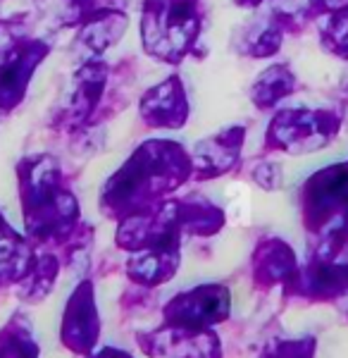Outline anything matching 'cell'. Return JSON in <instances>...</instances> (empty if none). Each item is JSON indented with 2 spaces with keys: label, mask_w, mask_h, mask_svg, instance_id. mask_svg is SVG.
I'll use <instances>...</instances> for the list:
<instances>
[{
  "label": "cell",
  "mask_w": 348,
  "mask_h": 358,
  "mask_svg": "<svg viewBox=\"0 0 348 358\" xmlns=\"http://www.w3.org/2000/svg\"><path fill=\"white\" fill-rule=\"evenodd\" d=\"M317 10H320V17L324 13H332V10H339V8H348V0H315Z\"/></svg>",
  "instance_id": "ba28073f"
},
{
  "label": "cell",
  "mask_w": 348,
  "mask_h": 358,
  "mask_svg": "<svg viewBox=\"0 0 348 358\" xmlns=\"http://www.w3.org/2000/svg\"><path fill=\"white\" fill-rule=\"evenodd\" d=\"M296 91V74L289 65H272L258 77L253 86V103L258 108H272L282 98Z\"/></svg>",
  "instance_id": "8992f818"
},
{
  "label": "cell",
  "mask_w": 348,
  "mask_h": 358,
  "mask_svg": "<svg viewBox=\"0 0 348 358\" xmlns=\"http://www.w3.org/2000/svg\"><path fill=\"white\" fill-rule=\"evenodd\" d=\"M305 217L320 236L348 234V163L324 167L303 189Z\"/></svg>",
  "instance_id": "6da1fadb"
},
{
  "label": "cell",
  "mask_w": 348,
  "mask_h": 358,
  "mask_svg": "<svg viewBox=\"0 0 348 358\" xmlns=\"http://www.w3.org/2000/svg\"><path fill=\"white\" fill-rule=\"evenodd\" d=\"M317 24L320 41L327 53H332L341 60H348V8L324 13Z\"/></svg>",
  "instance_id": "52a82bcc"
},
{
  "label": "cell",
  "mask_w": 348,
  "mask_h": 358,
  "mask_svg": "<svg viewBox=\"0 0 348 358\" xmlns=\"http://www.w3.org/2000/svg\"><path fill=\"white\" fill-rule=\"evenodd\" d=\"M305 289L315 299H339L348 294V265L315 258L305 273Z\"/></svg>",
  "instance_id": "277c9868"
},
{
  "label": "cell",
  "mask_w": 348,
  "mask_h": 358,
  "mask_svg": "<svg viewBox=\"0 0 348 358\" xmlns=\"http://www.w3.org/2000/svg\"><path fill=\"white\" fill-rule=\"evenodd\" d=\"M241 5H260L263 0H239Z\"/></svg>",
  "instance_id": "9c48e42d"
},
{
  "label": "cell",
  "mask_w": 348,
  "mask_h": 358,
  "mask_svg": "<svg viewBox=\"0 0 348 358\" xmlns=\"http://www.w3.org/2000/svg\"><path fill=\"white\" fill-rule=\"evenodd\" d=\"M198 20L194 15L191 0H162L155 3L146 15L143 36L146 48L155 55L177 57L187 50L189 41L194 38Z\"/></svg>",
  "instance_id": "3957f363"
},
{
  "label": "cell",
  "mask_w": 348,
  "mask_h": 358,
  "mask_svg": "<svg viewBox=\"0 0 348 358\" xmlns=\"http://www.w3.org/2000/svg\"><path fill=\"white\" fill-rule=\"evenodd\" d=\"M341 129L334 110H284L270 127V146L287 153H310L329 146Z\"/></svg>",
  "instance_id": "7a4b0ae2"
},
{
  "label": "cell",
  "mask_w": 348,
  "mask_h": 358,
  "mask_svg": "<svg viewBox=\"0 0 348 358\" xmlns=\"http://www.w3.org/2000/svg\"><path fill=\"white\" fill-rule=\"evenodd\" d=\"M287 29L272 10L255 17L243 31V53L255 57H270L282 48V38Z\"/></svg>",
  "instance_id": "5b68a950"
}]
</instances>
